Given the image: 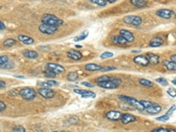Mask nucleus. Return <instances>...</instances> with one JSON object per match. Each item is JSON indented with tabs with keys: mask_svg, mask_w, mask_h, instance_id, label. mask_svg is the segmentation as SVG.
<instances>
[{
	"mask_svg": "<svg viewBox=\"0 0 176 132\" xmlns=\"http://www.w3.org/2000/svg\"><path fill=\"white\" fill-rule=\"evenodd\" d=\"M42 24H46L48 26H53V27H58L63 25L64 21L59 18H57L56 15L50 14V13H46L42 17Z\"/></svg>",
	"mask_w": 176,
	"mask_h": 132,
	"instance_id": "1",
	"label": "nucleus"
},
{
	"mask_svg": "<svg viewBox=\"0 0 176 132\" xmlns=\"http://www.w3.org/2000/svg\"><path fill=\"white\" fill-rule=\"evenodd\" d=\"M19 94L20 95V97L27 101H31L35 99L36 97V92L33 89V88H30V87H25L23 89H21L19 91Z\"/></svg>",
	"mask_w": 176,
	"mask_h": 132,
	"instance_id": "2",
	"label": "nucleus"
},
{
	"mask_svg": "<svg viewBox=\"0 0 176 132\" xmlns=\"http://www.w3.org/2000/svg\"><path fill=\"white\" fill-rule=\"evenodd\" d=\"M119 98L121 99V100H123V101H125L126 102H128L132 107H134L135 108L138 109L140 111H144V107L142 106V104L140 103V101H138L137 99H135V98H132V97H130V96H125V95H119Z\"/></svg>",
	"mask_w": 176,
	"mask_h": 132,
	"instance_id": "3",
	"label": "nucleus"
},
{
	"mask_svg": "<svg viewBox=\"0 0 176 132\" xmlns=\"http://www.w3.org/2000/svg\"><path fill=\"white\" fill-rule=\"evenodd\" d=\"M142 18L140 16H137V15H129L123 18V22L126 24H129L131 26H139L142 23Z\"/></svg>",
	"mask_w": 176,
	"mask_h": 132,
	"instance_id": "4",
	"label": "nucleus"
},
{
	"mask_svg": "<svg viewBox=\"0 0 176 132\" xmlns=\"http://www.w3.org/2000/svg\"><path fill=\"white\" fill-rule=\"evenodd\" d=\"M47 70L49 71H52L53 73H55L56 75L57 74H61L65 71V69L64 66L57 64H53V63H48L47 64Z\"/></svg>",
	"mask_w": 176,
	"mask_h": 132,
	"instance_id": "5",
	"label": "nucleus"
},
{
	"mask_svg": "<svg viewBox=\"0 0 176 132\" xmlns=\"http://www.w3.org/2000/svg\"><path fill=\"white\" fill-rule=\"evenodd\" d=\"M39 31L44 35H54L57 31V28L56 27H53V26H48L46 24H42L39 26Z\"/></svg>",
	"mask_w": 176,
	"mask_h": 132,
	"instance_id": "6",
	"label": "nucleus"
},
{
	"mask_svg": "<svg viewBox=\"0 0 176 132\" xmlns=\"http://www.w3.org/2000/svg\"><path fill=\"white\" fill-rule=\"evenodd\" d=\"M156 15L162 19H170L174 15V12L169 9H159L156 11Z\"/></svg>",
	"mask_w": 176,
	"mask_h": 132,
	"instance_id": "7",
	"label": "nucleus"
},
{
	"mask_svg": "<svg viewBox=\"0 0 176 132\" xmlns=\"http://www.w3.org/2000/svg\"><path fill=\"white\" fill-rule=\"evenodd\" d=\"M122 114L119 112V111H116V110H111L108 113H106L105 114V117L107 119H108L109 121H113V122H117L121 120V117Z\"/></svg>",
	"mask_w": 176,
	"mask_h": 132,
	"instance_id": "8",
	"label": "nucleus"
},
{
	"mask_svg": "<svg viewBox=\"0 0 176 132\" xmlns=\"http://www.w3.org/2000/svg\"><path fill=\"white\" fill-rule=\"evenodd\" d=\"M38 93H39V94L45 99H51L56 94L55 91H53L49 88H41L38 90Z\"/></svg>",
	"mask_w": 176,
	"mask_h": 132,
	"instance_id": "9",
	"label": "nucleus"
},
{
	"mask_svg": "<svg viewBox=\"0 0 176 132\" xmlns=\"http://www.w3.org/2000/svg\"><path fill=\"white\" fill-rule=\"evenodd\" d=\"M133 62L137 64H138L140 66H144L146 67L149 65V61L147 59L146 56L144 55H140V56H137L133 58Z\"/></svg>",
	"mask_w": 176,
	"mask_h": 132,
	"instance_id": "10",
	"label": "nucleus"
},
{
	"mask_svg": "<svg viewBox=\"0 0 176 132\" xmlns=\"http://www.w3.org/2000/svg\"><path fill=\"white\" fill-rule=\"evenodd\" d=\"M121 35V36L127 42H132V41H134V40H135L134 35H133L130 31H128V30L121 29L120 35Z\"/></svg>",
	"mask_w": 176,
	"mask_h": 132,
	"instance_id": "11",
	"label": "nucleus"
},
{
	"mask_svg": "<svg viewBox=\"0 0 176 132\" xmlns=\"http://www.w3.org/2000/svg\"><path fill=\"white\" fill-rule=\"evenodd\" d=\"M137 121V117L130 114H122L121 117V122L122 124H129L130 123H134Z\"/></svg>",
	"mask_w": 176,
	"mask_h": 132,
	"instance_id": "12",
	"label": "nucleus"
},
{
	"mask_svg": "<svg viewBox=\"0 0 176 132\" xmlns=\"http://www.w3.org/2000/svg\"><path fill=\"white\" fill-rule=\"evenodd\" d=\"M161 110H162L161 106L158 105V104L155 103H152L149 107L144 109V111H146V112L148 114H156L160 113Z\"/></svg>",
	"mask_w": 176,
	"mask_h": 132,
	"instance_id": "13",
	"label": "nucleus"
},
{
	"mask_svg": "<svg viewBox=\"0 0 176 132\" xmlns=\"http://www.w3.org/2000/svg\"><path fill=\"white\" fill-rule=\"evenodd\" d=\"M74 93H76L77 94L81 95V97H83V98H95L96 97L95 93L91 92V91H87V90L75 89Z\"/></svg>",
	"mask_w": 176,
	"mask_h": 132,
	"instance_id": "14",
	"label": "nucleus"
},
{
	"mask_svg": "<svg viewBox=\"0 0 176 132\" xmlns=\"http://www.w3.org/2000/svg\"><path fill=\"white\" fill-rule=\"evenodd\" d=\"M67 57L74 61H78L82 58V54L78 50H74V49H70L67 52Z\"/></svg>",
	"mask_w": 176,
	"mask_h": 132,
	"instance_id": "15",
	"label": "nucleus"
},
{
	"mask_svg": "<svg viewBox=\"0 0 176 132\" xmlns=\"http://www.w3.org/2000/svg\"><path fill=\"white\" fill-rule=\"evenodd\" d=\"M146 57L149 61V64H152V65H157L159 63V57L153 54V53H148L146 55Z\"/></svg>",
	"mask_w": 176,
	"mask_h": 132,
	"instance_id": "16",
	"label": "nucleus"
},
{
	"mask_svg": "<svg viewBox=\"0 0 176 132\" xmlns=\"http://www.w3.org/2000/svg\"><path fill=\"white\" fill-rule=\"evenodd\" d=\"M163 43H164V40L160 36H157V37H154L153 39L151 40L149 45H150V47L151 48H158L161 46Z\"/></svg>",
	"mask_w": 176,
	"mask_h": 132,
	"instance_id": "17",
	"label": "nucleus"
},
{
	"mask_svg": "<svg viewBox=\"0 0 176 132\" xmlns=\"http://www.w3.org/2000/svg\"><path fill=\"white\" fill-rule=\"evenodd\" d=\"M112 41H113V43L120 45V46H126L128 44V42L121 35H114V36H112Z\"/></svg>",
	"mask_w": 176,
	"mask_h": 132,
	"instance_id": "18",
	"label": "nucleus"
},
{
	"mask_svg": "<svg viewBox=\"0 0 176 132\" xmlns=\"http://www.w3.org/2000/svg\"><path fill=\"white\" fill-rule=\"evenodd\" d=\"M19 41H20L21 42H23L26 45H31L35 42V40L33 38L29 37L28 35H19L18 36Z\"/></svg>",
	"mask_w": 176,
	"mask_h": 132,
	"instance_id": "19",
	"label": "nucleus"
},
{
	"mask_svg": "<svg viewBox=\"0 0 176 132\" xmlns=\"http://www.w3.org/2000/svg\"><path fill=\"white\" fill-rule=\"evenodd\" d=\"M23 56L25 57H27L28 59H35L39 57V54H38L36 51L35 50H30V49H27L25 51H23Z\"/></svg>",
	"mask_w": 176,
	"mask_h": 132,
	"instance_id": "20",
	"label": "nucleus"
},
{
	"mask_svg": "<svg viewBox=\"0 0 176 132\" xmlns=\"http://www.w3.org/2000/svg\"><path fill=\"white\" fill-rule=\"evenodd\" d=\"M102 66L100 64H88L85 66V71H101Z\"/></svg>",
	"mask_w": 176,
	"mask_h": 132,
	"instance_id": "21",
	"label": "nucleus"
},
{
	"mask_svg": "<svg viewBox=\"0 0 176 132\" xmlns=\"http://www.w3.org/2000/svg\"><path fill=\"white\" fill-rule=\"evenodd\" d=\"M99 86H101L102 88H105V89H115L117 88L118 86L113 84L110 80H108V81H105V82H101V83H99L98 84Z\"/></svg>",
	"mask_w": 176,
	"mask_h": 132,
	"instance_id": "22",
	"label": "nucleus"
},
{
	"mask_svg": "<svg viewBox=\"0 0 176 132\" xmlns=\"http://www.w3.org/2000/svg\"><path fill=\"white\" fill-rule=\"evenodd\" d=\"M130 3L138 8H144L147 5V2L144 0H131Z\"/></svg>",
	"mask_w": 176,
	"mask_h": 132,
	"instance_id": "23",
	"label": "nucleus"
},
{
	"mask_svg": "<svg viewBox=\"0 0 176 132\" xmlns=\"http://www.w3.org/2000/svg\"><path fill=\"white\" fill-rule=\"evenodd\" d=\"M162 64L165 66L167 70H169V71H174L176 70V64H174V63L171 62V61L164 60V61L162 62Z\"/></svg>",
	"mask_w": 176,
	"mask_h": 132,
	"instance_id": "24",
	"label": "nucleus"
},
{
	"mask_svg": "<svg viewBox=\"0 0 176 132\" xmlns=\"http://www.w3.org/2000/svg\"><path fill=\"white\" fill-rule=\"evenodd\" d=\"M78 78V74L77 71H71L67 76V79L71 82H74Z\"/></svg>",
	"mask_w": 176,
	"mask_h": 132,
	"instance_id": "25",
	"label": "nucleus"
},
{
	"mask_svg": "<svg viewBox=\"0 0 176 132\" xmlns=\"http://www.w3.org/2000/svg\"><path fill=\"white\" fill-rule=\"evenodd\" d=\"M15 44H16V41H15L14 39H6V40L4 41V43H3L4 47L5 48L12 47V46H14Z\"/></svg>",
	"mask_w": 176,
	"mask_h": 132,
	"instance_id": "26",
	"label": "nucleus"
},
{
	"mask_svg": "<svg viewBox=\"0 0 176 132\" xmlns=\"http://www.w3.org/2000/svg\"><path fill=\"white\" fill-rule=\"evenodd\" d=\"M139 83H140V85H144V86H147V87H152V86L154 85L153 82L150 81L148 79H145V78H141V79H139Z\"/></svg>",
	"mask_w": 176,
	"mask_h": 132,
	"instance_id": "27",
	"label": "nucleus"
},
{
	"mask_svg": "<svg viewBox=\"0 0 176 132\" xmlns=\"http://www.w3.org/2000/svg\"><path fill=\"white\" fill-rule=\"evenodd\" d=\"M88 35H89V32L88 31H85L83 34H81L79 36H77V37L74 38V41H83L85 40V38L88 36Z\"/></svg>",
	"mask_w": 176,
	"mask_h": 132,
	"instance_id": "28",
	"label": "nucleus"
},
{
	"mask_svg": "<svg viewBox=\"0 0 176 132\" xmlns=\"http://www.w3.org/2000/svg\"><path fill=\"white\" fill-rule=\"evenodd\" d=\"M90 2L100 6H106L108 4V0H90Z\"/></svg>",
	"mask_w": 176,
	"mask_h": 132,
	"instance_id": "29",
	"label": "nucleus"
},
{
	"mask_svg": "<svg viewBox=\"0 0 176 132\" xmlns=\"http://www.w3.org/2000/svg\"><path fill=\"white\" fill-rule=\"evenodd\" d=\"M109 78H110V77H108V76H102V77L97 78L95 79V81L99 84V83H101V82H105V81L109 80Z\"/></svg>",
	"mask_w": 176,
	"mask_h": 132,
	"instance_id": "30",
	"label": "nucleus"
},
{
	"mask_svg": "<svg viewBox=\"0 0 176 132\" xmlns=\"http://www.w3.org/2000/svg\"><path fill=\"white\" fill-rule=\"evenodd\" d=\"M8 61H9V57L7 56H0V67L8 63Z\"/></svg>",
	"mask_w": 176,
	"mask_h": 132,
	"instance_id": "31",
	"label": "nucleus"
},
{
	"mask_svg": "<svg viewBox=\"0 0 176 132\" xmlns=\"http://www.w3.org/2000/svg\"><path fill=\"white\" fill-rule=\"evenodd\" d=\"M109 80L111 81L113 84H115V85H116V86H119L121 84V78H110Z\"/></svg>",
	"mask_w": 176,
	"mask_h": 132,
	"instance_id": "32",
	"label": "nucleus"
},
{
	"mask_svg": "<svg viewBox=\"0 0 176 132\" xmlns=\"http://www.w3.org/2000/svg\"><path fill=\"white\" fill-rule=\"evenodd\" d=\"M156 81H157L158 84L164 85V86H167V85H168V82H167V80L166 79V78H156Z\"/></svg>",
	"mask_w": 176,
	"mask_h": 132,
	"instance_id": "33",
	"label": "nucleus"
},
{
	"mask_svg": "<svg viewBox=\"0 0 176 132\" xmlns=\"http://www.w3.org/2000/svg\"><path fill=\"white\" fill-rule=\"evenodd\" d=\"M113 56H114V54L111 52H104L103 54L101 55V59H108V58L113 57Z\"/></svg>",
	"mask_w": 176,
	"mask_h": 132,
	"instance_id": "34",
	"label": "nucleus"
},
{
	"mask_svg": "<svg viewBox=\"0 0 176 132\" xmlns=\"http://www.w3.org/2000/svg\"><path fill=\"white\" fill-rule=\"evenodd\" d=\"M12 132H27V131H26V130H25L24 127H22V126H17V127H15V128L12 129Z\"/></svg>",
	"mask_w": 176,
	"mask_h": 132,
	"instance_id": "35",
	"label": "nucleus"
},
{
	"mask_svg": "<svg viewBox=\"0 0 176 132\" xmlns=\"http://www.w3.org/2000/svg\"><path fill=\"white\" fill-rule=\"evenodd\" d=\"M175 88H173V87H171V88H169L168 90H167V94L170 95L171 97H174V98H175L176 96V93H175Z\"/></svg>",
	"mask_w": 176,
	"mask_h": 132,
	"instance_id": "36",
	"label": "nucleus"
},
{
	"mask_svg": "<svg viewBox=\"0 0 176 132\" xmlns=\"http://www.w3.org/2000/svg\"><path fill=\"white\" fill-rule=\"evenodd\" d=\"M116 68L115 67H112V66H105V67H102L101 71L102 72H107V71H113V70H115Z\"/></svg>",
	"mask_w": 176,
	"mask_h": 132,
	"instance_id": "37",
	"label": "nucleus"
},
{
	"mask_svg": "<svg viewBox=\"0 0 176 132\" xmlns=\"http://www.w3.org/2000/svg\"><path fill=\"white\" fill-rule=\"evenodd\" d=\"M156 120L158 121V122H167V121L169 120V116H167V114H165V115H162V116L158 117Z\"/></svg>",
	"mask_w": 176,
	"mask_h": 132,
	"instance_id": "38",
	"label": "nucleus"
},
{
	"mask_svg": "<svg viewBox=\"0 0 176 132\" xmlns=\"http://www.w3.org/2000/svg\"><path fill=\"white\" fill-rule=\"evenodd\" d=\"M167 128H164V127H160V128H158V129H155L153 130H151V132H167Z\"/></svg>",
	"mask_w": 176,
	"mask_h": 132,
	"instance_id": "39",
	"label": "nucleus"
},
{
	"mask_svg": "<svg viewBox=\"0 0 176 132\" xmlns=\"http://www.w3.org/2000/svg\"><path fill=\"white\" fill-rule=\"evenodd\" d=\"M45 76H46L47 78H55L56 77V74L55 73H53L52 71H48L47 70V71H45Z\"/></svg>",
	"mask_w": 176,
	"mask_h": 132,
	"instance_id": "40",
	"label": "nucleus"
},
{
	"mask_svg": "<svg viewBox=\"0 0 176 132\" xmlns=\"http://www.w3.org/2000/svg\"><path fill=\"white\" fill-rule=\"evenodd\" d=\"M175 108H176L175 105H174V106H173V107H171V108H170V109H169V110L167 111V116H169V117H170V115H171L172 114H173L174 112V111H175Z\"/></svg>",
	"mask_w": 176,
	"mask_h": 132,
	"instance_id": "41",
	"label": "nucleus"
},
{
	"mask_svg": "<svg viewBox=\"0 0 176 132\" xmlns=\"http://www.w3.org/2000/svg\"><path fill=\"white\" fill-rule=\"evenodd\" d=\"M5 108H6V105L2 101H0V113L3 112Z\"/></svg>",
	"mask_w": 176,
	"mask_h": 132,
	"instance_id": "42",
	"label": "nucleus"
},
{
	"mask_svg": "<svg viewBox=\"0 0 176 132\" xmlns=\"http://www.w3.org/2000/svg\"><path fill=\"white\" fill-rule=\"evenodd\" d=\"M81 85H85V86H86V87H90V88H93L94 85L93 84H91V83H89V82H85V81H84L81 83Z\"/></svg>",
	"mask_w": 176,
	"mask_h": 132,
	"instance_id": "43",
	"label": "nucleus"
},
{
	"mask_svg": "<svg viewBox=\"0 0 176 132\" xmlns=\"http://www.w3.org/2000/svg\"><path fill=\"white\" fill-rule=\"evenodd\" d=\"M47 83L50 85V86H53V85H58V82H56V81H55V80H48V81H47Z\"/></svg>",
	"mask_w": 176,
	"mask_h": 132,
	"instance_id": "44",
	"label": "nucleus"
},
{
	"mask_svg": "<svg viewBox=\"0 0 176 132\" xmlns=\"http://www.w3.org/2000/svg\"><path fill=\"white\" fill-rule=\"evenodd\" d=\"M40 85L42 86L43 88H48V87H50V85H48L47 82H41V83H40Z\"/></svg>",
	"mask_w": 176,
	"mask_h": 132,
	"instance_id": "45",
	"label": "nucleus"
},
{
	"mask_svg": "<svg viewBox=\"0 0 176 132\" xmlns=\"http://www.w3.org/2000/svg\"><path fill=\"white\" fill-rule=\"evenodd\" d=\"M5 85H6V83H5V81H3V80H0V89H3V88H5Z\"/></svg>",
	"mask_w": 176,
	"mask_h": 132,
	"instance_id": "46",
	"label": "nucleus"
},
{
	"mask_svg": "<svg viewBox=\"0 0 176 132\" xmlns=\"http://www.w3.org/2000/svg\"><path fill=\"white\" fill-rule=\"evenodd\" d=\"M11 67H12L11 64H9V63H6L5 64H4V65L1 67V68H4V69H10Z\"/></svg>",
	"mask_w": 176,
	"mask_h": 132,
	"instance_id": "47",
	"label": "nucleus"
},
{
	"mask_svg": "<svg viewBox=\"0 0 176 132\" xmlns=\"http://www.w3.org/2000/svg\"><path fill=\"white\" fill-rule=\"evenodd\" d=\"M4 29H5V26L2 21H0V30H4Z\"/></svg>",
	"mask_w": 176,
	"mask_h": 132,
	"instance_id": "48",
	"label": "nucleus"
},
{
	"mask_svg": "<svg viewBox=\"0 0 176 132\" xmlns=\"http://www.w3.org/2000/svg\"><path fill=\"white\" fill-rule=\"evenodd\" d=\"M175 61H176V56L175 55H173V56L171 57V62H173V63L175 64Z\"/></svg>",
	"mask_w": 176,
	"mask_h": 132,
	"instance_id": "49",
	"label": "nucleus"
},
{
	"mask_svg": "<svg viewBox=\"0 0 176 132\" xmlns=\"http://www.w3.org/2000/svg\"><path fill=\"white\" fill-rule=\"evenodd\" d=\"M39 48H40V49H48L49 47H42V46H41Z\"/></svg>",
	"mask_w": 176,
	"mask_h": 132,
	"instance_id": "50",
	"label": "nucleus"
},
{
	"mask_svg": "<svg viewBox=\"0 0 176 132\" xmlns=\"http://www.w3.org/2000/svg\"><path fill=\"white\" fill-rule=\"evenodd\" d=\"M167 132H176V131L174 129H170V130H167Z\"/></svg>",
	"mask_w": 176,
	"mask_h": 132,
	"instance_id": "51",
	"label": "nucleus"
},
{
	"mask_svg": "<svg viewBox=\"0 0 176 132\" xmlns=\"http://www.w3.org/2000/svg\"><path fill=\"white\" fill-rule=\"evenodd\" d=\"M140 51H141V50H133L132 53H140Z\"/></svg>",
	"mask_w": 176,
	"mask_h": 132,
	"instance_id": "52",
	"label": "nucleus"
},
{
	"mask_svg": "<svg viewBox=\"0 0 176 132\" xmlns=\"http://www.w3.org/2000/svg\"><path fill=\"white\" fill-rule=\"evenodd\" d=\"M16 78H24V77L23 76H18V75H15Z\"/></svg>",
	"mask_w": 176,
	"mask_h": 132,
	"instance_id": "53",
	"label": "nucleus"
},
{
	"mask_svg": "<svg viewBox=\"0 0 176 132\" xmlns=\"http://www.w3.org/2000/svg\"><path fill=\"white\" fill-rule=\"evenodd\" d=\"M172 83H173L174 85H175V84H176V79H175V78H174V80L172 81Z\"/></svg>",
	"mask_w": 176,
	"mask_h": 132,
	"instance_id": "54",
	"label": "nucleus"
},
{
	"mask_svg": "<svg viewBox=\"0 0 176 132\" xmlns=\"http://www.w3.org/2000/svg\"><path fill=\"white\" fill-rule=\"evenodd\" d=\"M108 2H109V3H115V0H108Z\"/></svg>",
	"mask_w": 176,
	"mask_h": 132,
	"instance_id": "55",
	"label": "nucleus"
},
{
	"mask_svg": "<svg viewBox=\"0 0 176 132\" xmlns=\"http://www.w3.org/2000/svg\"><path fill=\"white\" fill-rule=\"evenodd\" d=\"M76 48H81L82 46H81V45H76Z\"/></svg>",
	"mask_w": 176,
	"mask_h": 132,
	"instance_id": "56",
	"label": "nucleus"
},
{
	"mask_svg": "<svg viewBox=\"0 0 176 132\" xmlns=\"http://www.w3.org/2000/svg\"><path fill=\"white\" fill-rule=\"evenodd\" d=\"M54 132H68V131H54Z\"/></svg>",
	"mask_w": 176,
	"mask_h": 132,
	"instance_id": "57",
	"label": "nucleus"
}]
</instances>
